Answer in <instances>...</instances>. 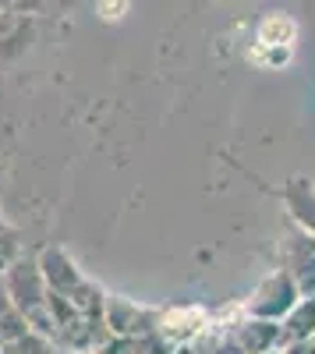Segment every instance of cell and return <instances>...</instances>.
Returning a JSON list of instances; mask_svg holds the SVG:
<instances>
[{"mask_svg":"<svg viewBox=\"0 0 315 354\" xmlns=\"http://www.w3.org/2000/svg\"><path fill=\"white\" fill-rule=\"evenodd\" d=\"M0 354H46V347H43L39 337L21 333V337H15V340H8L4 347H0Z\"/></svg>","mask_w":315,"mask_h":354,"instance_id":"3","label":"cell"},{"mask_svg":"<svg viewBox=\"0 0 315 354\" xmlns=\"http://www.w3.org/2000/svg\"><path fill=\"white\" fill-rule=\"evenodd\" d=\"M21 319H18V312H15V298H11V290L0 283V347H4L8 340H15V337H21Z\"/></svg>","mask_w":315,"mask_h":354,"instance_id":"2","label":"cell"},{"mask_svg":"<svg viewBox=\"0 0 315 354\" xmlns=\"http://www.w3.org/2000/svg\"><path fill=\"white\" fill-rule=\"evenodd\" d=\"M294 43H298V25L287 15H269L259 25V32H255L251 61L259 64V68H280V64L291 61Z\"/></svg>","mask_w":315,"mask_h":354,"instance_id":"1","label":"cell"},{"mask_svg":"<svg viewBox=\"0 0 315 354\" xmlns=\"http://www.w3.org/2000/svg\"><path fill=\"white\" fill-rule=\"evenodd\" d=\"M96 11L103 21H121L128 15V0H96Z\"/></svg>","mask_w":315,"mask_h":354,"instance_id":"4","label":"cell"},{"mask_svg":"<svg viewBox=\"0 0 315 354\" xmlns=\"http://www.w3.org/2000/svg\"><path fill=\"white\" fill-rule=\"evenodd\" d=\"M11 259H15V241L11 238H0V270H4Z\"/></svg>","mask_w":315,"mask_h":354,"instance_id":"5","label":"cell"}]
</instances>
